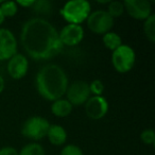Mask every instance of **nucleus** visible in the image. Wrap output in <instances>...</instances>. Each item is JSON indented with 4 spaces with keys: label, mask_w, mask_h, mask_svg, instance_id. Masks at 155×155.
I'll use <instances>...</instances> for the list:
<instances>
[{
    "label": "nucleus",
    "mask_w": 155,
    "mask_h": 155,
    "mask_svg": "<svg viewBox=\"0 0 155 155\" xmlns=\"http://www.w3.org/2000/svg\"><path fill=\"white\" fill-rule=\"evenodd\" d=\"M20 43L31 58L48 61L61 53L63 44L56 28L43 17H33L22 25Z\"/></svg>",
    "instance_id": "f257e3e1"
},
{
    "label": "nucleus",
    "mask_w": 155,
    "mask_h": 155,
    "mask_svg": "<svg viewBox=\"0 0 155 155\" xmlns=\"http://www.w3.org/2000/svg\"><path fill=\"white\" fill-rule=\"evenodd\" d=\"M87 27L93 33L104 35L110 32L115 24V19L104 10H97L91 12L87 18Z\"/></svg>",
    "instance_id": "423d86ee"
},
{
    "label": "nucleus",
    "mask_w": 155,
    "mask_h": 155,
    "mask_svg": "<svg viewBox=\"0 0 155 155\" xmlns=\"http://www.w3.org/2000/svg\"><path fill=\"white\" fill-rule=\"evenodd\" d=\"M5 79H3V78L1 77V75H0V94H1L3 91H5Z\"/></svg>",
    "instance_id": "a878e982"
},
{
    "label": "nucleus",
    "mask_w": 155,
    "mask_h": 155,
    "mask_svg": "<svg viewBox=\"0 0 155 155\" xmlns=\"http://www.w3.org/2000/svg\"><path fill=\"white\" fill-rule=\"evenodd\" d=\"M7 70L9 75L14 80H21L26 77L29 70V61L25 54L16 53L8 61Z\"/></svg>",
    "instance_id": "f8f14e48"
},
{
    "label": "nucleus",
    "mask_w": 155,
    "mask_h": 155,
    "mask_svg": "<svg viewBox=\"0 0 155 155\" xmlns=\"http://www.w3.org/2000/svg\"><path fill=\"white\" fill-rule=\"evenodd\" d=\"M18 155H46V151L41 144L37 142H30L22 147Z\"/></svg>",
    "instance_id": "f3484780"
},
{
    "label": "nucleus",
    "mask_w": 155,
    "mask_h": 155,
    "mask_svg": "<svg viewBox=\"0 0 155 155\" xmlns=\"http://www.w3.org/2000/svg\"><path fill=\"white\" fill-rule=\"evenodd\" d=\"M136 63L135 50L129 45H121L112 52V64L119 73H127L133 69Z\"/></svg>",
    "instance_id": "20e7f679"
},
{
    "label": "nucleus",
    "mask_w": 155,
    "mask_h": 155,
    "mask_svg": "<svg viewBox=\"0 0 155 155\" xmlns=\"http://www.w3.org/2000/svg\"><path fill=\"white\" fill-rule=\"evenodd\" d=\"M5 18L3 17V15H2V13H1V11H0V26L3 24V21H5Z\"/></svg>",
    "instance_id": "bb28decb"
},
{
    "label": "nucleus",
    "mask_w": 155,
    "mask_h": 155,
    "mask_svg": "<svg viewBox=\"0 0 155 155\" xmlns=\"http://www.w3.org/2000/svg\"><path fill=\"white\" fill-rule=\"evenodd\" d=\"M69 85L68 75L58 64H46L37 71L35 86L39 96L48 101L63 98Z\"/></svg>",
    "instance_id": "f03ea898"
},
{
    "label": "nucleus",
    "mask_w": 155,
    "mask_h": 155,
    "mask_svg": "<svg viewBox=\"0 0 155 155\" xmlns=\"http://www.w3.org/2000/svg\"><path fill=\"white\" fill-rule=\"evenodd\" d=\"M107 12L113 18H118L124 13V5H123V2L121 1H110L108 3V7H107Z\"/></svg>",
    "instance_id": "6ab92c4d"
},
{
    "label": "nucleus",
    "mask_w": 155,
    "mask_h": 155,
    "mask_svg": "<svg viewBox=\"0 0 155 155\" xmlns=\"http://www.w3.org/2000/svg\"><path fill=\"white\" fill-rule=\"evenodd\" d=\"M0 155H18V151L13 147H3L0 149Z\"/></svg>",
    "instance_id": "b1692460"
},
{
    "label": "nucleus",
    "mask_w": 155,
    "mask_h": 155,
    "mask_svg": "<svg viewBox=\"0 0 155 155\" xmlns=\"http://www.w3.org/2000/svg\"><path fill=\"white\" fill-rule=\"evenodd\" d=\"M143 33L150 43L155 41V14L150 15L143 22Z\"/></svg>",
    "instance_id": "dca6fc26"
},
{
    "label": "nucleus",
    "mask_w": 155,
    "mask_h": 155,
    "mask_svg": "<svg viewBox=\"0 0 155 155\" xmlns=\"http://www.w3.org/2000/svg\"><path fill=\"white\" fill-rule=\"evenodd\" d=\"M0 11L5 18H11L17 14L18 5L15 1H2L0 3Z\"/></svg>",
    "instance_id": "a211bd4d"
},
{
    "label": "nucleus",
    "mask_w": 155,
    "mask_h": 155,
    "mask_svg": "<svg viewBox=\"0 0 155 155\" xmlns=\"http://www.w3.org/2000/svg\"><path fill=\"white\" fill-rule=\"evenodd\" d=\"M60 155H84L82 149L79 148L77 144H66L63 147Z\"/></svg>",
    "instance_id": "5701e85b"
},
{
    "label": "nucleus",
    "mask_w": 155,
    "mask_h": 155,
    "mask_svg": "<svg viewBox=\"0 0 155 155\" xmlns=\"http://www.w3.org/2000/svg\"><path fill=\"white\" fill-rule=\"evenodd\" d=\"M84 29L81 25L67 24L58 32L60 41L63 46L67 47H74L78 46L84 38Z\"/></svg>",
    "instance_id": "9b49d317"
},
{
    "label": "nucleus",
    "mask_w": 155,
    "mask_h": 155,
    "mask_svg": "<svg viewBox=\"0 0 155 155\" xmlns=\"http://www.w3.org/2000/svg\"><path fill=\"white\" fill-rule=\"evenodd\" d=\"M140 139L147 146H152L155 142V133L152 129H146L140 134Z\"/></svg>",
    "instance_id": "4be33fe9"
},
{
    "label": "nucleus",
    "mask_w": 155,
    "mask_h": 155,
    "mask_svg": "<svg viewBox=\"0 0 155 155\" xmlns=\"http://www.w3.org/2000/svg\"><path fill=\"white\" fill-rule=\"evenodd\" d=\"M18 43L11 30L0 28V61H9L17 53Z\"/></svg>",
    "instance_id": "6e6552de"
},
{
    "label": "nucleus",
    "mask_w": 155,
    "mask_h": 155,
    "mask_svg": "<svg viewBox=\"0 0 155 155\" xmlns=\"http://www.w3.org/2000/svg\"><path fill=\"white\" fill-rule=\"evenodd\" d=\"M73 106L69 103V101L64 98H61L55 101L52 102L51 104V113L56 117L64 118L71 114Z\"/></svg>",
    "instance_id": "4468645a"
},
{
    "label": "nucleus",
    "mask_w": 155,
    "mask_h": 155,
    "mask_svg": "<svg viewBox=\"0 0 155 155\" xmlns=\"http://www.w3.org/2000/svg\"><path fill=\"white\" fill-rule=\"evenodd\" d=\"M31 9H33L35 12L39 14H48L51 11V2L47 0H41V1H35L34 5Z\"/></svg>",
    "instance_id": "aec40b11"
},
{
    "label": "nucleus",
    "mask_w": 155,
    "mask_h": 155,
    "mask_svg": "<svg viewBox=\"0 0 155 155\" xmlns=\"http://www.w3.org/2000/svg\"><path fill=\"white\" fill-rule=\"evenodd\" d=\"M102 41H103L104 47L106 49L110 50L112 52L122 45V38H121V36L118 33L113 32V31L105 33L103 35V37H102Z\"/></svg>",
    "instance_id": "2eb2a0df"
},
{
    "label": "nucleus",
    "mask_w": 155,
    "mask_h": 155,
    "mask_svg": "<svg viewBox=\"0 0 155 155\" xmlns=\"http://www.w3.org/2000/svg\"><path fill=\"white\" fill-rule=\"evenodd\" d=\"M124 11L136 20H146L152 15V5L148 0H125L123 1Z\"/></svg>",
    "instance_id": "1a4fd4ad"
},
{
    "label": "nucleus",
    "mask_w": 155,
    "mask_h": 155,
    "mask_svg": "<svg viewBox=\"0 0 155 155\" xmlns=\"http://www.w3.org/2000/svg\"><path fill=\"white\" fill-rule=\"evenodd\" d=\"M49 127V121L45 117L31 116L22 124L21 134L25 138L33 141H38L46 137Z\"/></svg>",
    "instance_id": "39448f33"
},
{
    "label": "nucleus",
    "mask_w": 155,
    "mask_h": 155,
    "mask_svg": "<svg viewBox=\"0 0 155 155\" xmlns=\"http://www.w3.org/2000/svg\"><path fill=\"white\" fill-rule=\"evenodd\" d=\"M60 13L67 24L81 25L91 13V5L86 0H70L63 5Z\"/></svg>",
    "instance_id": "7ed1b4c3"
},
{
    "label": "nucleus",
    "mask_w": 155,
    "mask_h": 155,
    "mask_svg": "<svg viewBox=\"0 0 155 155\" xmlns=\"http://www.w3.org/2000/svg\"><path fill=\"white\" fill-rule=\"evenodd\" d=\"M104 83L101 80H94L89 83V91L93 96H102L104 93Z\"/></svg>",
    "instance_id": "412c9836"
},
{
    "label": "nucleus",
    "mask_w": 155,
    "mask_h": 155,
    "mask_svg": "<svg viewBox=\"0 0 155 155\" xmlns=\"http://www.w3.org/2000/svg\"><path fill=\"white\" fill-rule=\"evenodd\" d=\"M85 106V113L91 120H100L108 113V102L103 96H91Z\"/></svg>",
    "instance_id": "9d476101"
},
{
    "label": "nucleus",
    "mask_w": 155,
    "mask_h": 155,
    "mask_svg": "<svg viewBox=\"0 0 155 155\" xmlns=\"http://www.w3.org/2000/svg\"><path fill=\"white\" fill-rule=\"evenodd\" d=\"M16 3L18 7L25 8V9H31L34 5L35 1L34 0H18V1H16Z\"/></svg>",
    "instance_id": "393cba45"
},
{
    "label": "nucleus",
    "mask_w": 155,
    "mask_h": 155,
    "mask_svg": "<svg viewBox=\"0 0 155 155\" xmlns=\"http://www.w3.org/2000/svg\"><path fill=\"white\" fill-rule=\"evenodd\" d=\"M65 96L72 106L84 105L91 96L89 91V83L82 80L74 81L68 85Z\"/></svg>",
    "instance_id": "0eeeda50"
},
{
    "label": "nucleus",
    "mask_w": 155,
    "mask_h": 155,
    "mask_svg": "<svg viewBox=\"0 0 155 155\" xmlns=\"http://www.w3.org/2000/svg\"><path fill=\"white\" fill-rule=\"evenodd\" d=\"M49 142L55 147H61L66 143L67 141V132L62 125L60 124H50L48 129L47 135Z\"/></svg>",
    "instance_id": "ddd939ff"
}]
</instances>
